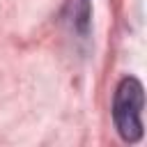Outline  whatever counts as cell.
I'll use <instances>...</instances> for the list:
<instances>
[{"label":"cell","instance_id":"cell-1","mask_svg":"<svg viewBox=\"0 0 147 147\" xmlns=\"http://www.w3.org/2000/svg\"><path fill=\"white\" fill-rule=\"evenodd\" d=\"M113 117L119 136L136 142L142 136V85L136 78H124L117 85L113 101Z\"/></svg>","mask_w":147,"mask_h":147}]
</instances>
